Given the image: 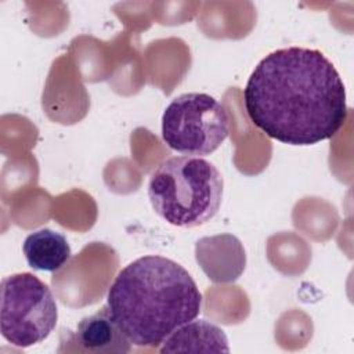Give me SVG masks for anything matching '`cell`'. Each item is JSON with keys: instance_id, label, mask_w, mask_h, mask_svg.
<instances>
[{"instance_id": "6da1fadb", "label": "cell", "mask_w": 354, "mask_h": 354, "mask_svg": "<svg viewBox=\"0 0 354 354\" xmlns=\"http://www.w3.org/2000/svg\"><path fill=\"white\" fill-rule=\"evenodd\" d=\"M243 102L256 127L289 145L335 137L348 113L346 87L332 61L300 46L267 54L246 82Z\"/></svg>"}, {"instance_id": "7a4b0ae2", "label": "cell", "mask_w": 354, "mask_h": 354, "mask_svg": "<svg viewBox=\"0 0 354 354\" xmlns=\"http://www.w3.org/2000/svg\"><path fill=\"white\" fill-rule=\"evenodd\" d=\"M106 308L131 344L158 347L199 315L202 293L181 264L147 254L118 272L106 295Z\"/></svg>"}, {"instance_id": "3957f363", "label": "cell", "mask_w": 354, "mask_h": 354, "mask_svg": "<svg viewBox=\"0 0 354 354\" xmlns=\"http://www.w3.org/2000/svg\"><path fill=\"white\" fill-rule=\"evenodd\" d=\"M224 180L218 169L199 156H173L160 162L148 183L153 210L169 224L194 228L218 212Z\"/></svg>"}, {"instance_id": "277c9868", "label": "cell", "mask_w": 354, "mask_h": 354, "mask_svg": "<svg viewBox=\"0 0 354 354\" xmlns=\"http://www.w3.org/2000/svg\"><path fill=\"white\" fill-rule=\"evenodd\" d=\"M0 295L1 336L10 344L30 347L46 340L55 329V297L48 285L32 272L4 277Z\"/></svg>"}, {"instance_id": "5b68a950", "label": "cell", "mask_w": 354, "mask_h": 354, "mask_svg": "<svg viewBox=\"0 0 354 354\" xmlns=\"http://www.w3.org/2000/svg\"><path fill=\"white\" fill-rule=\"evenodd\" d=\"M230 134V115L206 93H185L170 101L162 115V140L185 156L214 152Z\"/></svg>"}, {"instance_id": "8992f818", "label": "cell", "mask_w": 354, "mask_h": 354, "mask_svg": "<svg viewBox=\"0 0 354 354\" xmlns=\"http://www.w3.org/2000/svg\"><path fill=\"white\" fill-rule=\"evenodd\" d=\"M131 343L111 317L106 306L79 321L75 330H62L58 351L126 354Z\"/></svg>"}, {"instance_id": "52a82bcc", "label": "cell", "mask_w": 354, "mask_h": 354, "mask_svg": "<svg viewBox=\"0 0 354 354\" xmlns=\"http://www.w3.org/2000/svg\"><path fill=\"white\" fill-rule=\"evenodd\" d=\"M160 353L213 351L228 353V339L221 328L205 319H192L176 329L159 348Z\"/></svg>"}, {"instance_id": "ba28073f", "label": "cell", "mask_w": 354, "mask_h": 354, "mask_svg": "<svg viewBox=\"0 0 354 354\" xmlns=\"http://www.w3.org/2000/svg\"><path fill=\"white\" fill-rule=\"evenodd\" d=\"M22 252L29 267L36 271L50 272L62 268L72 256L66 238L50 228L30 232L22 243Z\"/></svg>"}]
</instances>
